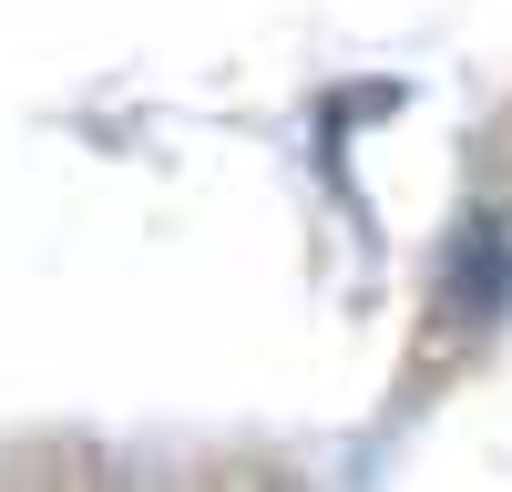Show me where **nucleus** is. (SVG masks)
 <instances>
[]
</instances>
